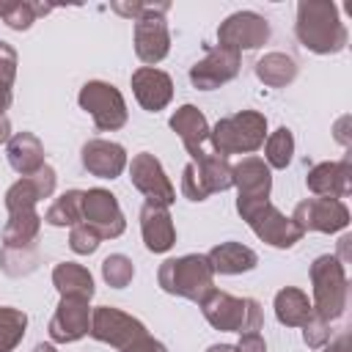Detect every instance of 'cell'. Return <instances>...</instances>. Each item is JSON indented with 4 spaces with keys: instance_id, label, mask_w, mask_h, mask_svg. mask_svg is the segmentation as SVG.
<instances>
[{
    "instance_id": "6da1fadb",
    "label": "cell",
    "mask_w": 352,
    "mask_h": 352,
    "mask_svg": "<svg viewBox=\"0 0 352 352\" xmlns=\"http://www.w3.org/2000/svg\"><path fill=\"white\" fill-rule=\"evenodd\" d=\"M294 33L297 41L316 55H336L349 41L346 25L338 16V6L327 0H300Z\"/></svg>"
},
{
    "instance_id": "7a4b0ae2",
    "label": "cell",
    "mask_w": 352,
    "mask_h": 352,
    "mask_svg": "<svg viewBox=\"0 0 352 352\" xmlns=\"http://www.w3.org/2000/svg\"><path fill=\"white\" fill-rule=\"evenodd\" d=\"M157 283L168 294L201 302L214 289V270L204 253H187L162 261L157 270Z\"/></svg>"
},
{
    "instance_id": "3957f363",
    "label": "cell",
    "mask_w": 352,
    "mask_h": 352,
    "mask_svg": "<svg viewBox=\"0 0 352 352\" xmlns=\"http://www.w3.org/2000/svg\"><path fill=\"white\" fill-rule=\"evenodd\" d=\"M264 140H267V116L258 110H239L234 116L220 118L214 126H209L212 151L226 160L228 154L258 151Z\"/></svg>"
},
{
    "instance_id": "277c9868",
    "label": "cell",
    "mask_w": 352,
    "mask_h": 352,
    "mask_svg": "<svg viewBox=\"0 0 352 352\" xmlns=\"http://www.w3.org/2000/svg\"><path fill=\"white\" fill-rule=\"evenodd\" d=\"M311 292H314V314L322 316L324 322H336L346 311V297H349V280L344 261L336 258V253H324L314 258L311 264Z\"/></svg>"
},
{
    "instance_id": "5b68a950",
    "label": "cell",
    "mask_w": 352,
    "mask_h": 352,
    "mask_svg": "<svg viewBox=\"0 0 352 352\" xmlns=\"http://www.w3.org/2000/svg\"><path fill=\"white\" fill-rule=\"evenodd\" d=\"M198 305L204 319L223 333H253L264 324V311L253 297H234L228 292L212 289Z\"/></svg>"
},
{
    "instance_id": "8992f818",
    "label": "cell",
    "mask_w": 352,
    "mask_h": 352,
    "mask_svg": "<svg viewBox=\"0 0 352 352\" xmlns=\"http://www.w3.org/2000/svg\"><path fill=\"white\" fill-rule=\"evenodd\" d=\"M234 187L231 165L226 157L214 151H204L201 157L190 160L182 173V192L190 201H206L212 192H223Z\"/></svg>"
},
{
    "instance_id": "52a82bcc",
    "label": "cell",
    "mask_w": 352,
    "mask_h": 352,
    "mask_svg": "<svg viewBox=\"0 0 352 352\" xmlns=\"http://www.w3.org/2000/svg\"><path fill=\"white\" fill-rule=\"evenodd\" d=\"M80 107L85 113H91L96 129L102 132H116L126 124V102L121 96V91L113 85V82H104V80H88L82 88H80V96H77Z\"/></svg>"
},
{
    "instance_id": "ba28073f",
    "label": "cell",
    "mask_w": 352,
    "mask_h": 352,
    "mask_svg": "<svg viewBox=\"0 0 352 352\" xmlns=\"http://www.w3.org/2000/svg\"><path fill=\"white\" fill-rule=\"evenodd\" d=\"M239 217L250 226V231H253L261 242H267V245H272V248L286 250V248H294V245L302 239V231L297 228V223H294L292 217H286L278 206H272L270 201L245 209Z\"/></svg>"
},
{
    "instance_id": "9c48e42d",
    "label": "cell",
    "mask_w": 352,
    "mask_h": 352,
    "mask_svg": "<svg viewBox=\"0 0 352 352\" xmlns=\"http://www.w3.org/2000/svg\"><path fill=\"white\" fill-rule=\"evenodd\" d=\"M148 330L140 319H135L132 314H124L113 305H99L91 311V330L88 336L102 341V344H110L116 349H126L129 344H135L138 338H143Z\"/></svg>"
},
{
    "instance_id": "30bf717a",
    "label": "cell",
    "mask_w": 352,
    "mask_h": 352,
    "mask_svg": "<svg viewBox=\"0 0 352 352\" xmlns=\"http://www.w3.org/2000/svg\"><path fill=\"white\" fill-rule=\"evenodd\" d=\"M231 179L236 187V212L239 214L250 206L270 201L272 173L261 157H242L236 165H231Z\"/></svg>"
},
{
    "instance_id": "8fae6325",
    "label": "cell",
    "mask_w": 352,
    "mask_h": 352,
    "mask_svg": "<svg viewBox=\"0 0 352 352\" xmlns=\"http://www.w3.org/2000/svg\"><path fill=\"white\" fill-rule=\"evenodd\" d=\"M292 220L302 234L305 231L336 234L349 226V209L344 201H336V198H305L294 206Z\"/></svg>"
},
{
    "instance_id": "7c38bea8",
    "label": "cell",
    "mask_w": 352,
    "mask_h": 352,
    "mask_svg": "<svg viewBox=\"0 0 352 352\" xmlns=\"http://www.w3.org/2000/svg\"><path fill=\"white\" fill-rule=\"evenodd\" d=\"M270 38V22L256 11H236L217 28V44L242 55V50H258Z\"/></svg>"
},
{
    "instance_id": "4fadbf2b",
    "label": "cell",
    "mask_w": 352,
    "mask_h": 352,
    "mask_svg": "<svg viewBox=\"0 0 352 352\" xmlns=\"http://www.w3.org/2000/svg\"><path fill=\"white\" fill-rule=\"evenodd\" d=\"M82 223L91 226L102 239H116L126 228L116 195L104 187H91L82 192Z\"/></svg>"
},
{
    "instance_id": "5bb4252c",
    "label": "cell",
    "mask_w": 352,
    "mask_h": 352,
    "mask_svg": "<svg viewBox=\"0 0 352 352\" xmlns=\"http://www.w3.org/2000/svg\"><path fill=\"white\" fill-rule=\"evenodd\" d=\"M129 179H132V187L138 192H143L148 204L170 206L176 201V190H173L170 179L165 176L162 162L154 154H148V151H140V154L132 157V162H129Z\"/></svg>"
},
{
    "instance_id": "9a60e30c",
    "label": "cell",
    "mask_w": 352,
    "mask_h": 352,
    "mask_svg": "<svg viewBox=\"0 0 352 352\" xmlns=\"http://www.w3.org/2000/svg\"><path fill=\"white\" fill-rule=\"evenodd\" d=\"M239 66H242V55L228 50V47H209L206 55L190 66V82L198 88V91H214L220 85H226L228 80H234L239 74Z\"/></svg>"
},
{
    "instance_id": "2e32d148",
    "label": "cell",
    "mask_w": 352,
    "mask_h": 352,
    "mask_svg": "<svg viewBox=\"0 0 352 352\" xmlns=\"http://www.w3.org/2000/svg\"><path fill=\"white\" fill-rule=\"evenodd\" d=\"M80 162L96 179H118L124 173V168L129 165L126 148L121 143L104 140V138L85 140L82 148H80Z\"/></svg>"
},
{
    "instance_id": "e0dca14e",
    "label": "cell",
    "mask_w": 352,
    "mask_h": 352,
    "mask_svg": "<svg viewBox=\"0 0 352 352\" xmlns=\"http://www.w3.org/2000/svg\"><path fill=\"white\" fill-rule=\"evenodd\" d=\"M91 330V305L88 300L60 297L52 319H50V338L55 344H72L88 336Z\"/></svg>"
},
{
    "instance_id": "ac0fdd59",
    "label": "cell",
    "mask_w": 352,
    "mask_h": 352,
    "mask_svg": "<svg viewBox=\"0 0 352 352\" xmlns=\"http://www.w3.org/2000/svg\"><path fill=\"white\" fill-rule=\"evenodd\" d=\"M129 82H132V94H135L138 104L148 113H157V110L168 107L170 99H173V80L162 69L140 66V69L132 72Z\"/></svg>"
},
{
    "instance_id": "d6986e66",
    "label": "cell",
    "mask_w": 352,
    "mask_h": 352,
    "mask_svg": "<svg viewBox=\"0 0 352 352\" xmlns=\"http://www.w3.org/2000/svg\"><path fill=\"white\" fill-rule=\"evenodd\" d=\"M305 187L316 198H336V201L346 198L349 190H352V165H349V160L314 165L305 176Z\"/></svg>"
},
{
    "instance_id": "ffe728a7",
    "label": "cell",
    "mask_w": 352,
    "mask_h": 352,
    "mask_svg": "<svg viewBox=\"0 0 352 352\" xmlns=\"http://www.w3.org/2000/svg\"><path fill=\"white\" fill-rule=\"evenodd\" d=\"M168 50H170V33L162 14H151L135 22V55L146 66L160 63L168 55Z\"/></svg>"
},
{
    "instance_id": "44dd1931",
    "label": "cell",
    "mask_w": 352,
    "mask_h": 352,
    "mask_svg": "<svg viewBox=\"0 0 352 352\" xmlns=\"http://www.w3.org/2000/svg\"><path fill=\"white\" fill-rule=\"evenodd\" d=\"M55 192V170L52 165H44L33 176H22L6 190V209L19 212V209H36L41 198H50Z\"/></svg>"
},
{
    "instance_id": "7402d4cb",
    "label": "cell",
    "mask_w": 352,
    "mask_h": 352,
    "mask_svg": "<svg viewBox=\"0 0 352 352\" xmlns=\"http://www.w3.org/2000/svg\"><path fill=\"white\" fill-rule=\"evenodd\" d=\"M140 234H143L146 250L168 253L176 242V228H173V217H170L168 206L146 201L143 209H140Z\"/></svg>"
},
{
    "instance_id": "603a6c76",
    "label": "cell",
    "mask_w": 352,
    "mask_h": 352,
    "mask_svg": "<svg viewBox=\"0 0 352 352\" xmlns=\"http://www.w3.org/2000/svg\"><path fill=\"white\" fill-rule=\"evenodd\" d=\"M170 129L182 138L190 160L201 157L206 151V143H209V121L206 116L195 107V104H182L173 116H170Z\"/></svg>"
},
{
    "instance_id": "cb8c5ba5",
    "label": "cell",
    "mask_w": 352,
    "mask_h": 352,
    "mask_svg": "<svg viewBox=\"0 0 352 352\" xmlns=\"http://www.w3.org/2000/svg\"><path fill=\"white\" fill-rule=\"evenodd\" d=\"M6 157H8V165L19 176H33L36 170H41L47 165L44 162V143L33 132H14L6 143Z\"/></svg>"
},
{
    "instance_id": "d4e9b609",
    "label": "cell",
    "mask_w": 352,
    "mask_h": 352,
    "mask_svg": "<svg viewBox=\"0 0 352 352\" xmlns=\"http://www.w3.org/2000/svg\"><path fill=\"white\" fill-rule=\"evenodd\" d=\"M214 275H242V272H250L256 264H258V256L253 248L242 245V242H220L214 245L209 253H206Z\"/></svg>"
},
{
    "instance_id": "484cf974",
    "label": "cell",
    "mask_w": 352,
    "mask_h": 352,
    "mask_svg": "<svg viewBox=\"0 0 352 352\" xmlns=\"http://www.w3.org/2000/svg\"><path fill=\"white\" fill-rule=\"evenodd\" d=\"M52 286L58 289L60 297H74V300H88L94 297V275L74 261H60L52 270Z\"/></svg>"
},
{
    "instance_id": "4316f807",
    "label": "cell",
    "mask_w": 352,
    "mask_h": 352,
    "mask_svg": "<svg viewBox=\"0 0 352 352\" xmlns=\"http://www.w3.org/2000/svg\"><path fill=\"white\" fill-rule=\"evenodd\" d=\"M41 220L44 217L36 209L8 212V220L3 226V248H36Z\"/></svg>"
},
{
    "instance_id": "83f0119b",
    "label": "cell",
    "mask_w": 352,
    "mask_h": 352,
    "mask_svg": "<svg viewBox=\"0 0 352 352\" xmlns=\"http://www.w3.org/2000/svg\"><path fill=\"white\" fill-rule=\"evenodd\" d=\"M275 319L286 327H302L311 316V300L302 289H294V286H283L278 294H275Z\"/></svg>"
},
{
    "instance_id": "f1b7e54d",
    "label": "cell",
    "mask_w": 352,
    "mask_h": 352,
    "mask_svg": "<svg viewBox=\"0 0 352 352\" xmlns=\"http://www.w3.org/2000/svg\"><path fill=\"white\" fill-rule=\"evenodd\" d=\"M256 77L270 88H283L297 77V63L286 52H267L256 60Z\"/></svg>"
},
{
    "instance_id": "f546056e",
    "label": "cell",
    "mask_w": 352,
    "mask_h": 352,
    "mask_svg": "<svg viewBox=\"0 0 352 352\" xmlns=\"http://www.w3.org/2000/svg\"><path fill=\"white\" fill-rule=\"evenodd\" d=\"M44 223L55 228H72L82 223V190H66L60 198H55L52 206L44 212Z\"/></svg>"
},
{
    "instance_id": "4dcf8cb0",
    "label": "cell",
    "mask_w": 352,
    "mask_h": 352,
    "mask_svg": "<svg viewBox=\"0 0 352 352\" xmlns=\"http://www.w3.org/2000/svg\"><path fill=\"white\" fill-rule=\"evenodd\" d=\"M50 11H52V6L30 3V0H3L0 3V19L11 30H28L38 16H44Z\"/></svg>"
},
{
    "instance_id": "1f68e13d",
    "label": "cell",
    "mask_w": 352,
    "mask_h": 352,
    "mask_svg": "<svg viewBox=\"0 0 352 352\" xmlns=\"http://www.w3.org/2000/svg\"><path fill=\"white\" fill-rule=\"evenodd\" d=\"M28 314L11 305H0V352H14L16 344L25 338Z\"/></svg>"
},
{
    "instance_id": "d6a6232c",
    "label": "cell",
    "mask_w": 352,
    "mask_h": 352,
    "mask_svg": "<svg viewBox=\"0 0 352 352\" xmlns=\"http://www.w3.org/2000/svg\"><path fill=\"white\" fill-rule=\"evenodd\" d=\"M292 154H294V135L289 126H278L272 135H267L264 140V162L270 168H286L292 162Z\"/></svg>"
},
{
    "instance_id": "836d02e7",
    "label": "cell",
    "mask_w": 352,
    "mask_h": 352,
    "mask_svg": "<svg viewBox=\"0 0 352 352\" xmlns=\"http://www.w3.org/2000/svg\"><path fill=\"white\" fill-rule=\"evenodd\" d=\"M36 264H38L36 248H0V267L11 278H22L33 272Z\"/></svg>"
},
{
    "instance_id": "e575fe53",
    "label": "cell",
    "mask_w": 352,
    "mask_h": 352,
    "mask_svg": "<svg viewBox=\"0 0 352 352\" xmlns=\"http://www.w3.org/2000/svg\"><path fill=\"white\" fill-rule=\"evenodd\" d=\"M102 278H104V283L113 286V289L129 286L132 278H135V264H132V258L124 256V253H110V256L102 261Z\"/></svg>"
},
{
    "instance_id": "d590c367",
    "label": "cell",
    "mask_w": 352,
    "mask_h": 352,
    "mask_svg": "<svg viewBox=\"0 0 352 352\" xmlns=\"http://www.w3.org/2000/svg\"><path fill=\"white\" fill-rule=\"evenodd\" d=\"M99 242H102V236H99L91 226H85V223H77V226H72V231H69V248H72L77 256H91V253L99 248Z\"/></svg>"
},
{
    "instance_id": "8d00e7d4",
    "label": "cell",
    "mask_w": 352,
    "mask_h": 352,
    "mask_svg": "<svg viewBox=\"0 0 352 352\" xmlns=\"http://www.w3.org/2000/svg\"><path fill=\"white\" fill-rule=\"evenodd\" d=\"M330 338H333L330 322H324L322 316H316V314L311 311L308 322L302 324V341H305V346H308V349H322Z\"/></svg>"
},
{
    "instance_id": "74e56055",
    "label": "cell",
    "mask_w": 352,
    "mask_h": 352,
    "mask_svg": "<svg viewBox=\"0 0 352 352\" xmlns=\"http://www.w3.org/2000/svg\"><path fill=\"white\" fill-rule=\"evenodd\" d=\"M14 77H16V50L0 38V82L11 88Z\"/></svg>"
},
{
    "instance_id": "f35d334b",
    "label": "cell",
    "mask_w": 352,
    "mask_h": 352,
    "mask_svg": "<svg viewBox=\"0 0 352 352\" xmlns=\"http://www.w3.org/2000/svg\"><path fill=\"white\" fill-rule=\"evenodd\" d=\"M236 352H267V341L258 330L253 333H239V341H236Z\"/></svg>"
},
{
    "instance_id": "ab89813d",
    "label": "cell",
    "mask_w": 352,
    "mask_h": 352,
    "mask_svg": "<svg viewBox=\"0 0 352 352\" xmlns=\"http://www.w3.org/2000/svg\"><path fill=\"white\" fill-rule=\"evenodd\" d=\"M124 352H168V346H165L162 341H157V338H151V336L146 333L143 338H138L135 344H129Z\"/></svg>"
},
{
    "instance_id": "60d3db41",
    "label": "cell",
    "mask_w": 352,
    "mask_h": 352,
    "mask_svg": "<svg viewBox=\"0 0 352 352\" xmlns=\"http://www.w3.org/2000/svg\"><path fill=\"white\" fill-rule=\"evenodd\" d=\"M319 352H349V333H338L336 338H330Z\"/></svg>"
},
{
    "instance_id": "b9f144b4",
    "label": "cell",
    "mask_w": 352,
    "mask_h": 352,
    "mask_svg": "<svg viewBox=\"0 0 352 352\" xmlns=\"http://www.w3.org/2000/svg\"><path fill=\"white\" fill-rule=\"evenodd\" d=\"M11 99H14V94H11V88L0 82V116H6V110L11 107Z\"/></svg>"
},
{
    "instance_id": "7bdbcfd3",
    "label": "cell",
    "mask_w": 352,
    "mask_h": 352,
    "mask_svg": "<svg viewBox=\"0 0 352 352\" xmlns=\"http://www.w3.org/2000/svg\"><path fill=\"white\" fill-rule=\"evenodd\" d=\"M8 138H11V121L8 116H0V143H8Z\"/></svg>"
},
{
    "instance_id": "ee69618b",
    "label": "cell",
    "mask_w": 352,
    "mask_h": 352,
    "mask_svg": "<svg viewBox=\"0 0 352 352\" xmlns=\"http://www.w3.org/2000/svg\"><path fill=\"white\" fill-rule=\"evenodd\" d=\"M206 352H236V346H231V344H212Z\"/></svg>"
},
{
    "instance_id": "f6af8a7d",
    "label": "cell",
    "mask_w": 352,
    "mask_h": 352,
    "mask_svg": "<svg viewBox=\"0 0 352 352\" xmlns=\"http://www.w3.org/2000/svg\"><path fill=\"white\" fill-rule=\"evenodd\" d=\"M33 352H55V346L52 344H36Z\"/></svg>"
}]
</instances>
